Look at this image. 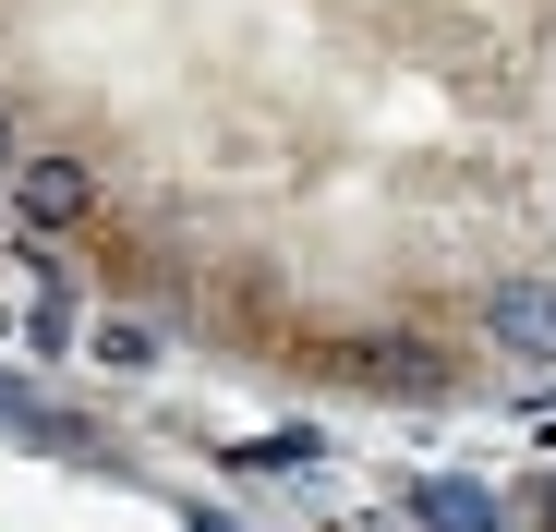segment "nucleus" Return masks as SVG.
Listing matches in <instances>:
<instances>
[{
  "label": "nucleus",
  "mask_w": 556,
  "mask_h": 532,
  "mask_svg": "<svg viewBox=\"0 0 556 532\" xmlns=\"http://www.w3.org/2000/svg\"><path fill=\"white\" fill-rule=\"evenodd\" d=\"M0 194H13L25 230H85V218H98V169L61 157V145H37V157H13V182H0Z\"/></svg>",
  "instance_id": "1"
},
{
  "label": "nucleus",
  "mask_w": 556,
  "mask_h": 532,
  "mask_svg": "<svg viewBox=\"0 0 556 532\" xmlns=\"http://www.w3.org/2000/svg\"><path fill=\"white\" fill-rule=\"evenodd\" d=\"M484 327H496V351H520V364H556V291L544 279H496Z\"/></svg>",
  "instance_id": "2"
},
{
  "label": "nucleus",
  "mask_w": 556,
  "mask_h": 532,
  "mask_svg": "<svg viewBox=\"0 0 556 532\" xmlns=\"http://www.w3.org/2000/svg\"><path fill=\"white\" fill-rule=\"evenodd\" d=\"M98 364H110V376H146V364H157V327H134V315H98Z\"/></svg>",
  "instance_id": "3"
},
{
  "label": "nucleus",
  "mask_w": 556,
  "mask_h": 532,
  "mask_svg": "<svg viewBox=\"0 0 556 532\" xmlns=\"http://www.w3.org/2000/svg\"><path fill=\"white\" fill-rule=\"evenodd\" d=\"M13 157H25V145H13V110H0V182H13Z\"/></svg>",
  "instance_id": "4"
}]
</instances>
